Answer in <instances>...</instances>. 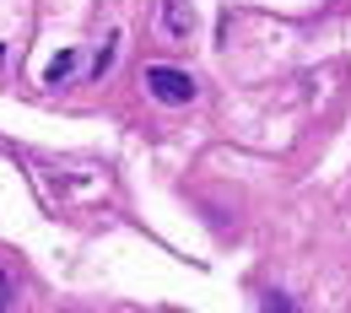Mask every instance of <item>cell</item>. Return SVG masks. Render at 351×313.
I'll use <instances>...</instances> for the list:
<instances>
[{"instance_id": "6da1fadb", "label": "cell", "mask_w": 351, "mask_h": 313, "mask_svg": "<svg viewBox=\"0 0 351 313\" xmlns=\"http://www.w3.org/2000/svg\"><path fill=\"white\" fill-rule=\"evenodd\" d=\"M146 92H152L157 103L178 108V103H189V97H195V76H189V71H178V65H152V71H146Z\"/></svg>"}, {"instance_id": "7a4b0ae2", "label": "cell", "mask_w": 351, "mask_h": 313, "mask_svg": "<svg viewBox=\"0 0 351 313\" xmlns=\"http://www.w3.org/2000/svg\"><path fill=\"white\" fill-rule=\"evenodd\" d=\"M189 27H195L189 0H162V33H168V38H189Z\"/></svg>"}, {"instance_id": "3957f363", "label": "cell", "mask_w": 351, "mask_h": 313, "mask_svg": "<svg viewBox=\"0 0 351 313\" xmlns=\"http://www.w3.org/2000/svg\"><path fill=\"white\" fill-rule=\"evenodd\" d=\"M71 71H76V49H60V54H54V60L44 65V82H49V87H60Z\"/></svg>"}, {"instance_id": "277c9868", "label": "cell", "mask_w": 351, "mask_h": 313, "mask_svg": "<svg viewBox=\"0 0 351 313\" xmlns=\"http://www.w3.org/2000/svg\"><path fill=\"white\" fill-rule=\"evenodd\" d=\"M114 49H119V33H108V44L97 49V60H92V76H103V71L114 65Z\"/></svg>"}, {"instance_id": "5b68a950", "label": "cell", "mask_w": 351, "mask_h": 313, "mask_svg": "<svg viewBox=\"0 0 351 313\" xmlns=\"http://www.w3.org/2000/svg\"><path fill=\"white\" fill-rule=\"evenodd\" d=\"M0 308H11V275L0 270Z\"/></svg>"}, {"instance_id": "8992f818", "label": "cell", "mask_w": 351, "mask_h": 313, "mask_svg": "<svg viewBox=\"0 0 351 313\" xmlns=\"http://www.w3.org/2000/svg\"><path fill=\"white\" fill-rule=\"evenodd\" d=\"M0 60H5V49H0Z\"/></svg>"}]
</instances>
